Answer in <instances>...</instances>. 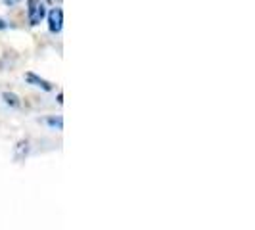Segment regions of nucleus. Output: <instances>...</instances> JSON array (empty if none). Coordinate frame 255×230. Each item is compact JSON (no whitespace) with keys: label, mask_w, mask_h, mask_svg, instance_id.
Returning <instances> with one entry per match:
<instances>
[{"label":"nucleus","mask_w":255,"mask_h":230,"mask_svg":"<svg viewBox=\"0 0 255 230\" xmlns=\"http://www.w3.org/2000/svg\"><path fill=\"white\" fill-rule=\"evenodd\" d=\"M44 15H46V6L43 0H27V17L33 27L43 21Z\"/></svg>","instance_id":"1"},{"label":"nucleus","mask_w":255,"mask_h":230,"mask_svg":"<svg viewBox=\"0 0 255 230\" xmlns=\"http://www.w3.org/2000/svg\"><path fill=\"white\" fill-rule=\"evenodd\" d=\"M64 27V12L62 8H52L48 12V29L50 33H60Z\"/></svg>","instance_id":"2"},{"label":"nucleus","mask_w":255,"mask_h":230,"mask_svg":"<svg viewBox=\"0 0 255 230\" xmlns=\"http://www.w3.org/2000/svg\"><path fill=\"white\" fill-rule=\"evenodd\" d=\"M25 81H27L29 85L37 86V88H43L46 92H50V90L54 88L48 81H44L43 77H39V75H35V73H25Z\"/></svg>","instance_id":"3"},{"label":"nucleus","mask_w":255,"mask_h":230,"mask_svg":"<svg viewBox=\"0 0 255 230\" xmlns=\"http://www.w3.org/2000/svg\"><path fill=\"white\" fill-rule=\"evenodd\" d=\"M2 100L6 102V106H10V108H19V106H21L17 94H14V92H4V94H2Z\"/></svg>","instance_id":"4"},{"label":"nucleus","mask_w":255,"mask_h":230,"mask_svg":"<svg viewBox=\"0 0 255 230\" xmlns=\"http://www.w3.org/2000/svg\"><path fill=\"white\" fill-rule=\"evenodd\" d=\"M29 154V142L27 140H21V142L17 144V150H15V159H21L23 156H27Z\"/></svg>","instance_id":"5"},{"label":"nucleus","mask_w":255,"mask_h":230,"mask_svg":"<svg viewBox=\"0 0 255 230\" xmlns=\"http://www.w3.org/2000/svg\"><path fill=\"white\" fill-rule=\"evenodd\" d=\"M44 123H46L48 127H52V129H58V130H62V127H64V121H62V117H48V119H44Z\"/></svg>","instance_id":"6"},{"label":"nucleus","mask_w":255,"mask_h":230,"mask_svg":"<svg viewBox=\"0 0 255 230\" xmlns=\"http://www.w3.org/2000/svg\"><path fill=\"white\" fill-rule=\"evenodd\" d=\"M2 2H4L6 6H15V4H19L21 0H2Z\"/></svg>","instance_id":"7"},{"label":"nucleus","mask_w":255,"mask_h":230,"mask_svg":"<svg viewBox=\"0 0 255 230\" xmlns=\"http://www.w3.org/2000/svg\"><path fill=\"white\" fill-rule=\"evenodd\" d=\"M8 27H10V25H8V21H4V19L0 17V31H6Z\"/></svg>","instance_id":"8"}]
</instances>
